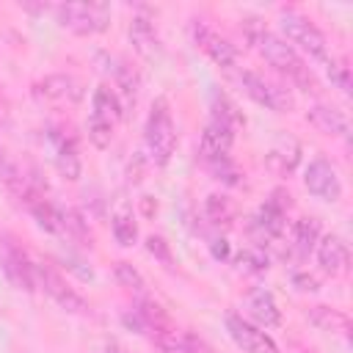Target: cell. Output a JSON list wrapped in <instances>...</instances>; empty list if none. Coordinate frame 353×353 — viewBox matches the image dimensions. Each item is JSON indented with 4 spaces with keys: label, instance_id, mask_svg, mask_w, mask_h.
Returning <instances> with one entry per match:
<instances>
[{
    "label": "cell",
    "instance_id": "cell-24",
    "mask_svg": "<svg viewBox=\"0 0 353 353\" xmlns=\"http://www.w3.org/2000/svg\"><path fill=\"white\" fill-rule=\"evenodd\" d=\"M234 265L243 273H265L268 270V256L259 248H240L234 254Z\"/></svg>",
    "mask_w": 353,
    "mask_h": 353
},
{
    "label": "cell",
    "instance_id": "cell-7",
    "mask_svg": "<svg viewBox=\"0 0 353 353\" xmlns=\"http://www.w3.org/2000/svg\"><path fill=\"white\" fill-rule=\"evenodd\" d=\"M237 80H240L243 91H245L256 105H265L268 110L281 113V110H287V108L292 105V99H290V94H287L284 88L273 85L270 80L259 77L256 72H248V69H245V72H240V74H237Z\"/></svg>",
    "mask_w": 353,
    "mask_h": 353
},
{
    "label": "cell",
    "instance_id": "cell-5",
    "mask_svg": "<svg viewBox=\"0 0 353 353\" xmlns=\"http://www.w3.org/2000/svg\"><path fill=\"white\" fill-rule=\"evenodd\" d=\"M33 276H36L39 287H41L61 309H66V312H72V314H85V312H88V303L83 301V295H77L55 268L39 262V265H33Z\"/></svg>",
    "mask_w": 353,
    "mask_h": 353
},
{
    "label": "cell",
    "instance_id": "cell-21",
    "mask_svg": "<svg viewBox=\"0 0 353 353\" xmlns=\"http://www.w3.org/2000/svg\"><path fill=\"white\" fill-rule=\"evenodd\" d=\"M55 163H58V171H61L66 179H72V182L80 179V154H77L74 138H61V141H58Z\"/></svg>",
    "mask_w": 353,
    "mask_h": 353
},
{
    "label": "cell",
    "instance_id": "cell-32",
    "mask_svg": "<svg viewBox=\"0 0 353 353\" xmlns=\"http://www.w3.org/2000/svg\"><path fill=\"white\" fill-rule=\"evenodd\" d=\"M295 284H301L298 290H309V292H312V290H317V284H314V279H312V276H309V279H306V276H298V279H295Z\"/></svg>",
    "mask_w": 353,
    "mask_h": 353
},
{
    "label": "cell",
    "instance_id": "cell-20",
    "mask_svg": "<svg viewBox=\"0 0 353 353\" xmlns=\"http://www.w3.org/2000/svg\"><path fill=\"white\" fill-rule=\"evenodd\" d=\"M320 240V223L314 218H301L292 229V248L298 256H309Z\"/></svg>",
    "mask_w": 353,
    "mask_h": 353
},
{
    "label": "cell",
    "instance_id": "cell-27",
    "mask_svg": "<svg viewBox=\"0 0 353 353\" xmlns=\"http://www.w3.org/2000/svg\"><path fill=\"white\" fill-rule=\"evenodd\" d=\"M113 127L116 124H110V121H105L99 116H91L88 119V138H91V143L99 146V149H105L113 141Z\"/></svg>",
    "mask_w": 353,
    "mask_h": 353
},
{
    "label": "cell",
    "instance_id": "cell-2",
    "mask_svg": "<svg viewBox=\"0 0 353 353\" xmlns=\"http://www.w3.org/2000/svg\"><path fill=\"white\" fill-rule=\"evenodd\" d=\"M143 143H146L149 160L154 165H165L171 160L174 146H176V127H174V119H171L165 99H157L152 105L146 127H143Z\"/></svg>",
    "mask_w": 353,
    "mask_h": 353
},
{
    "label": "cell",
    "instance_id": "cell-22",
    "mask_svg": "<svg viewBox=\"0 0 353 353\" xmlns=\"http://www.w3.org/2000/svg\"><path fill=\"white\" fill-rule=\"evenodd\" d=\"M298 157H301V146H298L295 141H290V143L276 146V149L268 154V165H270L279 176H290V174L295 171V165H298Z\"/></svg>",
    "mask_w": 353,
    "mask_h": 353
},
{
    "label": "cell",
    "instance_id": "cell-25",
    "mask_svg": "<svg viewBox=\"0 0 353 353\" xmlns=\"http://www.w3.org/2000/svg\"><path fill=\"white\" fill-rule=\"evenodd\" d=\"M113 237H116V243H121V245H132V243H135L138 226H135V221H132L130 212L121 210V212L113 215Z\"/></svg>",
    "mask_w": 353,
    "mask_h": 353
},
{
    "label": "cell",
    "instance_id": "cell-26",
    "mask_svg": "<svg viewBox=\"0 0 353 353\" xmlns=\"http://www.w3.org/2000/svg\"><path fill=\"white\" fill-rule=\"evenodd\" d=\"M325 74H328V80H331L334 88H339L345 97H350V69H347L342 61L328 58V61H325Z\"/></svg>",
    "mask_w": 353,
    "mask_h": 353
},
{
    "label": "cell",
    "instance_id": "cell-33",
    "mask_svg": "<svg viewBox=\"0 0 353 353\" xmlns=\"http://www.w3.org/2000/svg\"><path fill=\"white\" fill-rule=\"evenodd\" d=\"M105 353H113V350H105Z\"/></svg>",
    "mask_w": 353,
    "mask_h": 353
},
{
    "label": "cell",
    "instance_id": "cell-9",
    "mask_svg": "<svg viewBox=\"0 0 353 353\" xmlns=\"http://www.w3.org/2000/svg\"><path fill=\"white\" fill-rule=\"evenodd\" d=\"M232 141H234V127H229L223 119L212 116L210 124H207L204 132H201V143H199L201 160L210 165V163H218V160L229 157Z\"/></svg>",
    "mask_w": 353,
    "mask_h": 353
},
{
    "label": "cell",
    "instance_id": "cell-6",
    "mask_svg": "<svg viewBox=\"0 0 353 353\" xmlns=\"http://www.w3.org/2000/svg\"><path fill=\"white\" fill-rule=\"evenodd\" d=\"M303 185H306V190L314 196V199H320V201H339V196H342V179H339V174H336V168L325 160V157H314L309 165H306V171H303Z\"/></svg>",
    "mask_w": 353,
    "mask_h": 353
},
{
    "label": "cell",
    "instance_id": "cell-16",
    "mask_svg": "<svg viewBox=\"0 0 353 353\" xmlns=\"http://www.w3.org/2000/svg\"><path fill=\"white\" fill-rule=\"evenodd\" d=\"M154 345L160 347V353H207V347L188 331H176V328H163L157 334H152Z\"/></svg>",
    "mask_w": 353,
    "mask_h": 353
},
{
    "label": "cell",
    "instance_id": "cell-4",
    "mask_svg": "<svg viewBox=\"0 0 353 353\" xmlns=\"http://www.w3.org/2000/svg\"><path fill=\"white\" fill-rule=\"evenodd\" d=\"M279 25H281V30H284L290 47L298 44L309 58H314V61H328V41H325V36H323V33L317 30V25H312L306 17H301L298 11L284 8V11L279 14Z\"/></svg>",
    "mask_w": 353,
    "mask_h": 353
},
{
    "label": "cell",
    "instance_id": "cell-13",
    "mask_svg": "<svg viewBox=\"0 0 353 353\" xmlns=\"http://www.w3.org/2000/svg\"><path fill=\"white\" fill-rule=\"evenodd\" d=\"M0 265H3V270H6V276H8V281H11L14 287H19V290H33V284H36L33 265L28 262V256H25L19 248L6 245L3 254H0Z\"/></svg>",
    "mask_w": 353,
    "mask_h": 353
},
{
    "label": "cell",
    "instance_id": "cell-19",
    "mask_svg": "<svg viewBox=\"0 0 353 353\" xmlns=\"http://www.w3.org/2000/svg\"><path fill=\"white\" fill-rule=\"evenodd\" d=\"M91 116H99V119H105L110 124H116L121 119V102H119V97L108 85H99L94 91V97H91Z\"/></svg>",
    "mask_w": 353,
    "mask_h": 353
},
{
    "label": "cell",
    "instance_id": "cell-15",
    "mask_svg": "<svg viewBox=\"0 0 353 353\" xmlns=\"http://www.w3.org/2000/svg\"><path fill=\"white\" fill-rule=\"evenodd\" d=\"M248 312H251V317H254L259 325H265V328H276V325L281 323V309H279L273 292L265 290V287L251 290V295H248Z\"/></svg>",
    "mask_w": 353,
    "mask_h": 353
},
{
    "label": "cell",
    "instance_id": "cell-3",
    "mask_svg": "<svg viewBox=\"0 0 353 353\" xmlns=\"http://www.w3.org/2000/svg\"><path fill=\"white\" fill-rule=\"evenodd\" d=\"M52 14L61 28L77 33V36H91L108 28L110 22V8L102 3H66V6H52Z\"/></svg>",
    "mask_w": 353,
    "mask_h": 353
},
{
    "label": "cell",
    "instance_id": "cell-28",
    "mask_svg": "<svg viewBox=\"0 0 353 353\" xmlns=\"http://www.w3.org/2000/svg\"><path fill=\"white\" fill-rule=\"evenodd\" d=\"M0 179H3V182H6V185L14 190V193H19V190L28 185V182L22 179L19 168H17V165L8 160V154L3 152V146H0Z\"/></svg>",
    "mask_w": 353,
    "mask_h": 353
},
{
    "label": "cell",
    "instance_id": "cell-30",
    "mask_svg": "<svg viewBox=\"0 0 353 353\" xmlns=\"http://www.w3.org/2000/svg\"><path fill=\"white\" fill-rule=\"evenodd\" d=\"M116 279H119V284L127 287V290H143V276H141L130 262H119V265H116Z\"/></svg>",
    "mask_w": 353,
    "mask_h": 353
},
{
    "label": "cell",
    "instance_id": "cell-11",
    "mask_svg": "<svg viewBox=\"0 0 353 353\" xmlns=\"http://www.w3.org/2000/svg\"><path fill=\"white\" fill-rule=\"evenodd\" d=\"M36 97L41 102H50V105H61V102H74L80 97V85L74 77L69 74H50L44 80L36 83Z\"/></svg>",
    "mask_w": 353,
    "mask_h": 353
},
{
    "label": "cell",
    "instance_id": "cell-31",
    "mask_svg": "<svg viewBox=\"0 0 353 353\" xmlns=\"http://www.w3.org/2000/svg\"><path fill=\"white\" fill-rule=\"evenodd\" d=\"M146 251H149L152 256H157L160 262H171V251H168V243H165L163 237H154V234H152V237L146 240Z\"/></svg>",
    "mask_w": 353,
    "mask_h": 353
},
{
    "label": "cell",
    "instance_id": "cell-8",
    "mask_svg": "<svg viewBox=\"0 0 353 353\" xmlns=\"http://www.w3.org/2000/svg\"><path fill=\"white\" fill-rule=\"evenodd\" d=\"M226 331H229V336L234 339V345L243 353H279L276 342L265 331H259L256 325L243 320L240 314H229L226 317Z\"/></svg>",
    "mask_w": 353,
    "mask_h": 353
},
{
    "label": "cell",
    "instance_id": "cell-17",
    "mask_svg": "<svg viewBox=\"0 0 353 353\" xmlns=\"http://www.w3.org/2000/svg\"><path fill=\"white\" fill-rule=\"evenodd\" d=\"M306 119L325 135H339L345 138L347 135V116L339 110V108H328V105H314L309 108Z\"/></svg>",
    "mask_w": 353,
    "mask_h": 353
},
{
    "label": "cell",
    "instance_id": "cell-12",
    "mask_svg": "<svg viewBox=\"0 0 353 353\" xmlns=\"http://www.w3.org/2000/svg\"><path fill=\"white\" fill-rule=\"evenodd\" d=\"M314 251H317V265H320V270H325V273H331V276L347 270V259H350V256H347V245H345V240H342L339 234H325V237H320L317 245H314Z\"/></svg>",
    "mask_w": 353,
    "mask_h": 353
},
{
    "label": "cell",
    "instance_id": "cell-14",
    "mask_svg": "<svg viewBox=\"0 0 353 353\" xmlns=\"http://www.w3.org/2000/svg\"><path fill=\"white\" fill-rule=\"evenodd\" d=\"M284 218H287L284 201H279V193H273V199L265 201V204L256 210V215H254V229H256V234H259L262 240H273V237H279V234L284 232Z\"/></svg>",
    "mask_w": 353,
    "mask_h": 353
},
{
    "label": "cell",
    "instance_id": "cell-29",
    "mask_svg": "<svg viewBox=\"0 0 353 353\" xmlns=\"http://www.w3.org/2000/svg\"><path fill=\"white\" fill-rule=\"evenodd\" d=\"M207 218L212 223H226L232 218V207L223 196H207Z\"/></svg>",
    "mask_w": 353,
    "mask_h": 353
},
{
    "label": "cell",
    "instance_id": "cell-18",
    "mask_svg": "<svg viewBox=\"0 0 353 353\" xmlns=\"http://www.w3.org/2000/svg\"><path fill=\"white\" fill-rule=\"evenodd\" d=\"M130 39H132V44H135V50L141 55H154L157 36H154V25H152V19L146 14L132 17V22H130Z\"/></svg>",
    "mask_w": 353,
    "mask_h": 353
},
{
    "label": "cell",
    "instance_id": "cell-10",
    "mask_svg": "<svg viewBox=\"0 0 353 353\" xmlns=\"http://www.w3.org/2000/svg\"><path fill=\"white\" fill-rule=\"evenodd\" d=\"M193 39H196V44L215 61V66H221V69H234V63H237L234 47H232L226 39H221L218 33H212L201 19L193 22Z\"/></svg>",
    "mask_w": 353,
    "mask_h": 353
},
{
    "label": "cell",
    "instance_id": "cell-1",
    "mask_svg": "<svg viewBox=\"0 0 353 353\" xmlns=\"http://www.w3.org/2000/svg\"><path fill=\"white\" fill-rule=\"evenodd\" d=\"M243 30H245L248 44H251L276 72H281L284 77H290L292 85H298L301 91H314V77H312L309 66L303 63V58L295 52V47H290L284 39L273 36V33H270L265 25H259L256 19H245Z\"/></svg>",
    "mask_w": 353,
    "mask_h": 353
},
{
    "label": "cell",
    "instance_id": "cell-23",
    "mask_svg": "<svg viewBox=\"0 0 353 353\" xmlns=\"http://www.w3.org/2000/svg\"><path fill=\"white\" fill-rule=\"evenodd\" d=\"M309 320H312V325H317L320 331H328V334H345L347 331V317L339 309L314 306L309 312Z\"/></svg>",
    "mask_w": 353,
    "mask_h": 353
}]
</instances>
